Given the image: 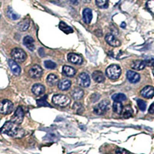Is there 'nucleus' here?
Instances as JSON below:
<instances>
[{
	"mask_svg": "<svg viewBox=\"0 0 154 154\" xmlns=\"http://www.w3.org/2000/svg\"><path fill=\"white\" fill-rule=\"evenodd\" d=\"M0 132L13 138H21L25 135V130L12 121L6 122L1 128Z\"/></svg>",
	"mask_w": 154,
	"mask_h": 154,
	"instance_id": "1",
	"label": "nucleus"
},
{
	"mask_svg": "<svg viewBox=\"0 0 154 154\" xmlns=\"http://www.w3.org/2000/svg\"><path fill=\"white\" fill-rule=\"evenodd\" d=\"M11 56L12 60L17 63H23L26 61L27 58V55L23 49L20 48H15L12 50L11 53Z\"/></svg>",
	"mask_w": 154,
	"mask_h": 154,
	"instance_id": "2",
	"label": "nucleus"
},
{
	"mask_svg": "<svg viewBox=\"0 0 154 154\" xmlns=\"http://www.w3.org/2000/svg\"><path fill=\"white\" fill-rule=\"evenodd\" d=\"M110 103L108 100H104L97 104L93 109V112L96 115H104L109 109Z\"/></svg>",
	"mask_w": 154,
	"mask_h": 154,
	"instance_id": "3",
	"label": "nucleus"
},
{
	"mask_svg": "<svg viewBox=\"0 0 154 154\" xmlns=\"http://www.w3.org/2000/svg\"><path fill=\"white\" fill-rule=\"evenodd\" d=\"M121 68L118 65H111L106 70L107 77L110 79H117L121 75Z\"/></svg>",
	"mask_w": 154,
	"mask_h": 154,
	"instance_id": "4",
	"label": "nucleus"
},
{
	"mask_svg": "<svg viewBox=\"0 0 154 154\" xmlns=\"http://www.w3.org/2000/svg\"><path fill=\"white\" fill-rule=\"evenodd\" d=\"M53 103L56 106L61 107H65L69 104L70 98L66 95L63 94H57L53 96Z\"/></svg>",
	"mask_w": 154,
	"mask_h": 154,
	"instance_id": "5",
	"label": "nucleus"
},
{
	"mask_svg": "<svg viewBox=\"0 0 154 154\" xmlns=\"http://www.w3.org/2000/svg\"><path fill=\"white\" fill-rule=\"evenodd\" d=\"M14 106L10 100H4L0 101V113L3 115L10 114L13 111Z\"/></svg>",
	"mask_w": 154,
	"mask_h": 154,
	"instance_id": "6",
	"label": "nucleus"
},
{
	"mask_svg": "<svg viewBox=\"0 0 154 154\" xmlns=\"http://www.w3.org/2000/svg\"><path fill=\"white\" fill-rule=\"evenodd\" d=\"M23 118H24V111L21 106H19L16 109L14 115L11 118V121L19 125L23 123Z\"/></svg>",
	"mask_w": 154,
	"mask_h": 154,
	"instance_id": "7",
	"label": "nucleus"
},
{
	"mask_svg": "<svg viewBox=\"0 0 154 154\" xmlns=\"http://www.w3.org/2000/svg\"><path fill=\"white\" fill-rule=\"evenodd\" d=\"M42 72H43V70L40 66L34 65L29 70V74L32 79H38L42 76Z\"/></svg>",
	"mask_w": 154,
	"mask_h": 154,
	"instance_id": "8",
	"label": "nucleus"
},
{
	"mask_svg": "<svg viewBox=\"0 0 154 154\" xmlns=\"http://www.w3.org/2000/svg\"><path fill=\"white\" fill-rule=\"evenodd\" d=\"M77 82L79 86L82 87H88L90 85V77L86 72H82L78 76Z\"/></svg>",
	"mask_w": 154,
	"mask_h": 154,
	"instance_id": "9",
	"label": "nucleus"
},
{
	"mask_svg": "<svg viewBox=\"0 0 154 154\" xmlns=\"http://www.w3.org/2000/svg\"><path fill=\"white\" fill-rule=\"evenodd\" d=\"M69 62L76 65H81L83 62V59L80 55L75 54V53H69L67 56Z\"/></svg>",
	"mask_w": 154,
	"mask_h": 154,
	"instance_id": "10",
	"label": "nucleus"
},
{
	"mask_svg": "<svg viewBox=\"0 0 154 154\" xmlns=\"http://www.w3.org/2000/svg\"><path fill=\"white\" fill-rule=\"evenodd\" d=\"M140 94L146 99H152L154 96V88L151 86H145L141 90Z\"/></svg>",
	"mask_w": 154,
	"mask_h": 154,
	"instance_id": "11",
	"label": "nucleus"
},
{
	"mask_svg": "<svg viewBox=\"0 0 154 154\" xmlns=\"http://www.w3.org/2000/svg\"><path fill=\"white\" fill-rule=\"evenodd\" d=\"M105 40L106 41V42L109 45H110V46H113V47H118V46L121 45V42L118 40L117 38H116L115 35L110 33H108L106 35Z\"/></svg>",
	"mask_w": 154,
	"mask_h": 154,
	"instance_id": "12",
	"label": "nucleus"
},
{
	"mask_svg": "<svg viewBox=\"0 0 154 154\" xmlns=\"http://www.w3.org/2000/svg\"><path fill=\"white\" fill-rule=\"evenodd\" d=\"M126 77L127 79L132 83H137L140 80V75L137 72H133L132 70H129L126 72Z\"/></svg>",
	"mask_w": 154,
	"mask_h": 154,
	"instance_id": "13",
	"label": "nucleus"
},
{
	"mask_svg": "<svg viewBox=\"0 0 154 154\" xmlns=\"http://www.w3.org/2000/svg\"><path fill=\"white\" fill-rule=\"evenodd\" d=\"M23 44L29 50L33 51L35 49V41H34L33 38L29 36V35H26V36L24 37V38H23Z\"/></svg>",
	"mask_w": 154,
	"mask_h": 154,
	"instance_id": "14",
	"label": "nucleus"
},
{
	"mask_svg": "<svg viewBox=\"0 0 154 154\" xmlns=\"http://www.w3.org/2000/svg\"><path fill=\"white\" fill-rule=\"evenodd\" d=\"M82 17L83 20L86 24H89L91 23L92 19H93V12L89 8H86L82 11Z\"/></svg>",
	"mask_w": 154,
	"mask_h": 154,
	"instance_id": "15",
	"label": "nucleus"
},
{
	"mask_svg": "<svg viewBox=\"0 0 154 154\" xmlns=\"http://www.w3.org/2000/svg\"><path fill=\"white\" fill-rule=\"evenodd\" d=\"M32 92L35 96H41L45 92V87L43 85L40 84V83H36V84H34L32 87Z\"/></svg>",
	"mask_w": 154,
	"mask_h": 154,
	"instance_id": "16",
	"label": "nucleus"
},
{
	"mask_svg": "<svg viewBox=\"0 0 154 154\" xmlns=\"http://www.w3.org/2000/svg\"><path fill=\"white\" fill-rule=\"evenodd\" d=\"M9 65L10 67L12 72L13 74L16 75H19V74L21 73V68L18 65L16 62H15L13 60H9Z\"/></svg>",
	"mask_w": 154,
	"mask_h": 154,
	"instance_id": "17",
	"label": "nucleus"
},
{
	"mask_svg": "<svg viewBox=\"0 0 154 154\" xmlns=\"http://www.w3.org/2000/svg\"><path fill=\"white\" fill-rule=\"evenodd\" d=\"M93 79H94L95 82H99V83H101V82H103L105 81V75L101 71H94L93 72V75H92Z\"/></svg>",
	"mask_w": 154,
	"mask_h": 154,
	"instance_id": "18",
	"label": "nucleus"
},
{
	"mask_svg": "<svg viewBox=\"0 0 154 154\" xmlns=\"http://www.w3.org/2000/svg\"><path fill=\"white\" fill-rule=\"evenodd\" d=\"M146 66V62L144 60H135L131 65L132 69L135 70H142Z\"/></svg>",
	"mask_w": 154,
	"mask_h": 154,
	"instance_id": "19",
	"label": "nucleus"
},
{
	"mask_svg": "<svg viewBox=\"0 0 154 154\" xmlns=\"http://www.w3.org/2000/svg\"><path fill=\"white\" fill-rule=\"evenodd\" d=\"M84 95V91L80 88H75L72 92V97L75 100H79Z\"/></svg>",
	"mask_w": 154,
	"mask_h": 154,
	"instance_id": "20",
	"label": "nucleus"
},
{
	"mask_svg": "<svg viewBox=\"0 0 154 154\" xmlns=\"http://www.w3.org/2000/svg\"><path fill=\"white\" fill-rule=\"evenodd\" d=\"M71 86V81L69 80V79H63V80L60 81L59 83H58V87L60 90H63V91H65L69 89Z\"/></svg>",
	"mask_w": 154,
	"mask_h": 154,
	"instance_id": "21",
	"label": "nucleus"
},
{
	"mask_svg": "<svg viewBox=\"0 0 154 154\" xmlns=\"http://www.w3.org/2000/svg\"><path fill=\"white\" fill-rule=\"evenodd\" d=\"M46 82L49 86H55L59 83V78L55 74H49L46 78Z\"/></svg>",
	"mask_w": 154,
	"mask_h": 154,
	"instance_id": "22",
	"label": "nucleus"
},
{
	"mask_svg": "<svg viewBox=\"0 0 154 154\" xmlns=\"http://www.w3.org/2000/svg\"><path fill=\"white\" fill-rule=\"evenodd\" d=\"M76 71L72 66H64L63 67V73L66 76H73L75 74Z\"/></svg>",
	"mask_w": 154,
	"mask_h": 154,
	"instance_id": "23",
	"label": "nucleus"
},
{
	"mask_svg": "<svg viewBox=\"0 0 154 154\" xmlns=\"http://www.w3.org/2000/svg\"><path fill=\"white\" fill-rule=\"evenodd\" d=\"M112 109H113V112L115 113L120 115L123 109V106L122 103L121 102H115L112 105Z\"/></svg>",
	"mask_w": 154,
	"mask_h": 154,
	"instance_id": "24",
	"label": "nucleus"
},
{
	"mask_svg": "<svg viewBox=\"0 0 154 154\" xmlns=\"http://www.w3.org/2000/svg\"><path fill=\"white\" fill-rule=\"evenodd\" d=\"M123 112V116L125 119L130 118L133 115V109H132V107L130 106H126L125 108H123V112Z\"/></svg>",
	"mask_w": 154,
	"mask_h": 154,
	"instance_id": "25",
	"label": "nucleus"
},
{
	"mask_svg": "<svg viewBox=\"0 0 154 154\" xmlns=\"http://www.w3.org/2000/svg\"><path fill=\"white\" fill-rule=\"evenodd\" d=\"M29 27V19H25L23 21L20 22L18 25V28L22 32L26 31Z\"/></svg>",
	"mask_w": 154,
	"mask_h": 154,
	"instance_id": "26",
	"label": "nucleus"
},
{
	"mask_svg": "<svg viewBox=\"0 0 154 154\" xmlns=\"http://www.w3.org/2000/svg\"><path fill=\"white\" fill-rule=\"evenodd\" d=\"M59 27H60V29L62 31L66 32V34L71 33V32H73V30H72V29L71 28V27L69 26L68 25L66 24V23H63V22H60V25H59Z\"/></svg>",
	"mask_w": 154,
	"mask_h": 154,
	"instance_id": "27",
	"label": "nucleus"
},
{
	"mask_svg": "<svg viewBox=\"0 0 154 154\" xmlns=\"http://www.w3.org/2000/svg\"><path fill=\"white\" fill-rule=\"evenodd\" d=\"M7 16L9 19H12V20H16V19H19V15L17 14V13H16V12L11 7L8 8Z\"/></svg>",
	"mask_w": 154,
	"mask_h": 154,
	"instance_id": "28",
	"label": "nucleus"
},
{
	"mask_svg": "<svg viewBox=\"0 0 154 154\" xmlns=\"http://www.w3.org/2000/svg\"><path fill=\"white\" fill-rule=\"evenodd\" d=\"M112 99L115 102H123L126 100V96L123 93H116L112 96Z\"/></svg>",
	"mask_w": 154,
	"mask_h": 154,
	"instance_id": "29",
	"label": "nucleus"
},
{
	"mask_svg": "<svg viewBox=\"0 0 154 154\" xmlns=\"http://www.w3.org/2000/svg\"><path fill=\"white\" fill-rule=\"evenodd\" d=\"M96 4L100 8H106L108 6V0H96Z\"/></svg>",
	"mask_w": 154,
	"mask_h": 154,
	"instance_id": "30",
	"label": "nucleus"
},
{
	"mask_svg": "<svg viewBox=\"0 0 154 154\" xmlns=\"http://www.w3.org/2000/svg\"><path fill=\"white\" fill-rule=\"evenodd\" d=\"M44 65L47 69H54L56 68V64L54 62L51 61V60H46L44 62Z\"/></svg>",
	"mask_w": 154,
	"mask_h": 154,
	"instance_id": "31",
	"label": "nucleus"
},
{
	"mask_svg": "<svg viewBox=\"0 0 154 154\" xmlns=\"http://www.w3.org/2000/svg\"><path fill=\"white\" fill-rule=\"evenodd\" d=\"M146 8L149 12L154 15V0H148L146 2Z\"/></svg>",
	"mask_w": 154,
	"mask_h": 154,
	"instance_id": "32",
	"label": "nucleus"
},
{
	"mask_svg": "<svg viewBox=\"0 0 154 154\" xmlns=\"http://www.w3.org/2000/svg\"><path fill=\"white\" fill-rule=\"evenodd\" d=\"M137 105H138L139 108L141 111H145L146 109V102L142 100H137Z\"/></svg>",
	"mask_w": 154,
	"mask_h": 154,
	"instance_id": "33",
	"label": "nucleus"
},
{
	"mask_svg": "<svg viewBox=\"0 0 154 154\" xmlns=\"http://www.w3.org/2000/svg\"><path fill=\"white\" fill-rule=\"evenodd\" d=\"M46 99V96H45L44 98H42L41 100H37V104H38V106H50L47 103Z\"/></svg>",
	"mask_w": 154,
	"mask_h": 154,
	"instance_id": "34",
	"label": "nucleus"
},
{
	"mask_svg": "<svg viewBox=\"0 0 154 154\" xmlns=\"http://www.w3.org/2000/svg\"><path fill=\"white\" fill-rule=\"evenodd\" d=\"M116 154H130V152L123 148H117L116 150Z\"/></svg>",
	"mask_w": 154,
	"mask_h": 154,
	"instance_id": "35",
	"label": "nucleus"
},
{
	"mask_svg": "<svg viewBox=\"0 0 154 154\" xmlns=\"http://www.w3.org/2000/svg\"><path fill=\"white\" fill-rule=\"evenodd\" d=\"M149 112L150 114H154V103L150 105L149 108Z\"/></svg>",
	"mask_w": 154,
	"mask_h": 154,
	"instance_id": "36",
	"label": "nucleus"
},
{
	"mask_svg": "<svg viewBox=\"0 0 154 154\" xmlns=\"http://www.w3.org/2000/svg\"><path fill=\"white\" fill-rule=\"evenodd\" d=\"M69 1L70 3L75 5L79 3V0H69Z\"/></svg>",
	"mask_w": 154,
	"mask_h": 154,
	"instance_id": "37",
	"label": "nucleus"
},
{
	"mask_svg": "<svg viewBox=\"0 0 154 154\" xmlns=\"http://www.w3.org/2000/svg\"><path fill=\"white\" fill-rule=\"evenodd\" d=\"M121 27H122V28H125V27H126V23H122V24H121Z\"/></svg>",
	"mask_w": 154,
	"mask_h": 154,
	"instance_id": "38",
	"label": "nucleus"
},
{
	"mask_svg": "<svg viewBox=\"0 0 154 154\" xmlns=\"http://www.w3.org/2000/svg\"><path fill=\"white\" fill-rule=\"evenodd\" d=\"M82 1H83V2H86V3H88V2H90L91 0H82Z\"/></svg>",
	"mask_w": 154,
	"mask_h": 154,
	"instance_id": "39",
	"label": "nucleus"
},
{
	"mask_svg": "<svg viewBox=\"0 0 154 154\" xmlns=\"http://www.w3.org/2000/svg\"><path fill=\"white\" fill-rule=\"evenodd\" d=\"M152 66L154 68V60H153V61H152V66Z\"/></svg>",
	"mask_w": 154,
	"mask_h": 154,
	"instance_id": "40",
	"label": "nucleus"
},
{
	"mask_svg": "<svg viewBox=\"0 0 154 154\" xmlns=\"http://www.w3.org/2000/svg\"><path fill=\"white\" fill-rule=\"evenodd\" d=\"M152 72H153V75H154V69H153V71H152Z\"/></svg>",
	"mask_w": 154,
	"mask_h": 154,
	"instance_id": "41",
	"label": "nucleus"
}]
</instances>
